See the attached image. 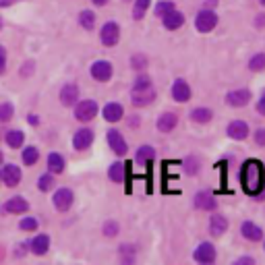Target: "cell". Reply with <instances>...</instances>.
<instances>
[{"mask_svg": "<svg viewBox=\"0 0 265 265\" xmlns=\"http://www.w3.org/2000/svg\"><path fill=\"white\" fill-rule=\"evenodd\" d=\"M239 176L247 195H259L265 187V170H263V164L257 160H247Z\"/></svg>", "mask_w": 265, "mask_h": 265, "instance_id": "1", "label": "cell"}, {"mask_svg": "<svg viewBox=\"0 0 265 265\" xmlns=\"http://www.w3.org/2000/svg\"><path fill=\"white\" fill-rule=\"evenodd\" d=\"M131 100L135 106H149L153 100H156V89L151 85H141V87L135 85V89L131 93Z\"/></svg>", "mask_w": 265, "mask_h": 265, "instance_id": "2", "label": "cell"}, {"mask_svg": "<svg viewBox=\"0 0 265 265\" xmlns=\"http://www.w3.org/2000/svg\"><path fill=\"white\" fill-rule=\"evenodd\" d=\"M216 25H218V15H216L214 10H209V8L201 10L199 15H197V19H195V27H197L201 33H209Z\"/></svg>", "mask_w": 265, "mask_h": 265, "instance_id": "3", "label": "cell"}, {"mask_svg": "<svg viewBox=\"0 0 265 265\" xmlns=\"http://www.w3.org/2000/svg\"><path fill=\"white\" fill-rule=\"evenodd\" d=\"M95 114H97V104H95V100H83L75 108V118L81 120V122H89Z\"/></svg>", "mask_w": 265, "mask_h": 265, "instance_id": "4", "label": "cell"}, {"mask_svg": "<svg viewBox=\"0 0 265 265\" xmlns=\"http://www.w3.org/2000/svg\"><path fill=\"white\" fill-rule=\"evenodd\" d=\"M100 39H102L104 46H116L118 39H120V27H118L114 21H108V23L102 27Z\"/></svg>", "mask_w": 265, "mask_h": 265, "instance_id": "5", "label": "cell"}, {"mask_svg": "<svg viewBox=\"0 0 265 265\" xmlns=\"http://www.w3.org/2000/svg\"><path fill=\"white\" fill-rule=\"evenodd\" d=\"M73 201H75V195H73L71 189H58L56 193H54V199H52L54 207H56L58 212H66V209H71Z\"/></svg>", "mask_w": 265, "mask_h": 265, "instance_id": "6", "label": "cell"}, {"mask_svg": "<svg viewBox=\"0 0 265 265\" xmlns=\"http://www.w3.org/2000/svg\"><path fill=\"white\" fill-rule=\"evenodd\" d=\"M0 178H2V183L6 187H17L21 183V170H19V166L15 164H6L2 172H0Z\"/></svg>", "mask_w": 265, "mask_h": 265, "instance_id": "7", "label": "cell"}, {"mask_svg": "<svg viewBox=\"0 0 265 265\" xmlns=\"http://www.w3.org/2000/svg\"><path fill=\"white\" fill-rule=\"evenodd\" d=\"M91 77L97 79V81H108L110 77H112V64H110L108 60H97L91 64Z\"/></svg>", "mask_w": 265, "mask_h": 265, "instance_id": "8", "label": "cell"}, {"mask_svg": "<svg viewBox=\"0 0 265 265\" xmlns=\"http://www.w3.org/2000/svg\"><path fill=\"white\" fill-rule=\"evenodd\" d=\"M195 261H199V263H214L216 261V249L214 245H209V243H201L197 249H195Z\"/></svg>", "mask_w": 265, "mask_h": 265, "instance_id": "9", "label": "cell"}, {"mask_svg": "<svg viewBox=\"0 0 265 265\" xmlns=\"http://www.w3.org/2000/svg\"><path fill=\"white\" fill-rule=\"evenodd\" d=\"M108 145L114 149V153L116 156H124L127 153V141H124V137L116 131V129H112V131H108Z\"/></svg>", "mask_w": 265, "mask_h": 265, "instance_id": "10", "label": "cell"}, {"mask_svg": "<svg viewBox=\"0 0 265 265\" xmlns=\"http://www.w3.org/2000/svg\"><path fill=\"white\" fill-rule=\"evenodd\" d=\"M91 143H93V133H91V129H79L75 133V137H73V147L79 149V151L87 149Z\"/></svg>", "mask_w": 265, "mask_h": 265, "instance_id": "11", "label": "cell"}, {"mask_svg": "<svg viewBox=\"0 0 265 265\" xmlns=\"http://www.w3.org/2000/svg\"><path fill=\"white\" fill-rule=\"evenodd\" d=\"M172 97L176 102H187L189 97H191V87H189V83L183 81V79H176L174 81V85H172Z\"/></svg>", "mask_w": 265, "mask_h": 265, "instance_id": "12", "label": "cell"}, {"mask_svg": "<svg viewBox=\"0 0 265 265\" xmlns=\"http://www.w3.org/2000/svg\"><path fill=\"white\" fill-rule=\"evenodd\" d=\"M218 201L214 199V195L212 193H207V191H201L195 195V207L197 209H203V212H209V209H216Z\"/></svg>", "mask_w": 265, "mask_h": 265, "instance_id": "13", "label": "cell"}, {"mask_svg": "<svg viewBox=\"0 0 265 265\" xmlns=\"http://www.w3.org/2000/svg\"><path fill=\"white\" fill-rule=\"evenodd\" d=\"M226 100H228V104L234 106V108L247 106L249 100H251V91H249V89H234V91H230V93L226 95Z\"/></svg>", "mask_w": 265, "mask_h": 265, "instance_id": "14", "label": "cell"}, {"mask_svg": "<svg viewBox=\"0 0 265 265\" xmlns=\"http://www.w3.org/2000/svg\"><path fill=\"white\" fill-rule=\"evenodd\" d=\"M77 97H79V87L75 85V83H66V85L62 87V91H60V102L64 106H75Z\"/></svg>", "mask_w": 265, "mask_h": 265, "instance_id": "15", "label": "cell"}, {"mask_svg": "<svg viewBox=\"0 0 265 265\" xmlns=\"http://www.w3.org/2000/svg\"><path fill=\"white\" fill-rule=\"evenodd\" d=\"M162 19H164V27H166V29H170V31L183 27V23H185V15H183V12H178L176 8L172 12H168L166 17H162Z\"/></svg>", "mask_w": 265, "mask_h": 265, "instance_id": "16", "label": "cell"}, {"mask_svg": "<svg viewBox=\"0 0 265 265\" xmlns=\"http://www.w3.org/2000/svg\"><path fill=\"white\" fill-rule=\"evenodd\" d=\"M228 135H230V139H236V141H241V139H247V135H249L247 122H243V120H234V122H230Z\"/></svg>", "mask_w": 265, "mask_h": 265, "instance_id": "17", "label": "cell"}, {"mask_svg": "<svg viewBox=\"0 0 265 265\" xmlns=\"http://www.w3.org/2000/svg\"><path fill=\"white\" fill-rule=\"evenodd\" d=\"M226 230H228V220L224 216H212V220H209V232L214 236H222Z\"/></svg>", "mask_w": 265, "mask_h": 265, "instance_id": "18", "label": "cell"}, {"mask_svg": "<svg viewBox=\"0 0 265 265\" xmlns=\"http://www.w3.org/2000/svg\"><path fill=\"white\" fill-rule=\"evenodd\" d=\"M176 124H178V116L172 114V112H166V114H162L160 120H158V131L170 133V131H174Z\"/></svg>", "mask_w": 265, "mask_h": 265, "instance_id": "19", "label": "cell"}, {"mask_svg": "<svg viewBox=\"0 0 265 265\" xmlns=\"http://www.w3.org/2000/svg\"><path fill=\"white\" fill-rule=\"evenodd\" d=\"M4 209L8 214H25L27 209H29V203H27L23 197H12V199L6 201Z\"/></svg>", "mask_w": 265, "mask_h": 265, "instance_id": "20", "label": "cell"}, {"mask_svg": "<svg viewBox=\"0 0 265 265\" xmlns=\"http://www.w3.org/2000/svg\"><path fill=\"white\" fill-rule=\"evenodd\" d=\"M29 247H31V251H33L35 255H46L48 249H50V239H48L46 234H37L35 239L31 241Z\"/></svg>", "mask_w": 265, "mask_h": 265, "instance_id": "21", "label": "cell"}, {"mask_svg": "<svg viewBox=\"0 0 265 265\" xmlns=\"http://www.w3.org/2000/svg\"><path fill=\"white\" fill-rule=\"evenodd\" d=\"M122 114H124V110H122V106L116 104V102L106 104V108H104V118H106L108 122H118V120L122 118Z\"/></svg>", "mask_w": 265, "mask_h": 265, "instance_id": "22", "label": "cell"}, {"mask_svg": "<svg viewBox=\"0 0 265 265\" xmlns=\"http://www.w3.org/2000/svg\"><path fill=\"white\" fill-rule=\"evenodd\" d=\"M127 172H129L127 164H122V162H114L112 166H110L108 176L112 178L114 183H124V178H127Z\"/></svg>", "mask_w": 265, "mask_h": 265, "instance_id": "23", "label": "cell"}, {"mask_svg": "<svg viewBox=\"0 0 265 265\" xmlns=\"http://www.w3.org/2000/svg\"><path fill=\"white\" fill-rule=\"evenodd\" d=\"M241 232H243V236H245L247 241H253V243H257L261 236H263L261 228H259L257 224H253V222H245L243 228H241Z\"/></svg>", "mask_w": 265, "mask_h": 265, "instance_id": "24", "label": "cell"}, {"mask_svg": "<svg viewBox=\"0 0 265 265\" xmlns=\"http://www.w3.org/2000/svg\"><path fill=\"white\" fill-rule=\"evenodd\" d=\"M48 170L52 174H60L64 170V158L60 153H50L48 156Z\"/></svg>", "mask_w": 265, "mask_h": 265, "instance_id": "25", "label": "cell"}, {"mask_svg": "<svg viewBox=\"0 0 265 265\" xmlns=\"http://www.w3.org/2000/svg\"><path fill=\"white\" fill-rule=\"evenodd\" d=\"M21 158H23L25 166H33V164H35V162L39 160V151H37V147L29 145V147H25V149H23V153H21Z\"/></svg>", "mask_w": 265, "mask_h": 265, "instance_id": "26", "label": "cell"}, {"mask_svg": "<svg viewBox=\"0 0 265 265\" xmlns=\"http://www.w3.org/2000/svg\"><path fill=\"white\" fill-rule=\"evenodd\" d=\"M191 118L195 120V122H209L212 120V110L209 108H195L193 112H191Z\"/></svg>", "mask_w": 265, "mask_h": 265, "instance_id": "27", "label": "cell"}, {"mask_svg": "<svg viewBox=\"0 0 265 265\" xmlns=\"http://www.w3.org/2000/svg\"><path fill=\"white\" fill-rule=\"evenodd\" d=\"M4 141H6L10 147H15V149H17V147L23 145V133L17 131V129H15V131H8V133L4 135Z\"/></svg>", "mask_w": 265, "mask_h": 265, "instance_id": "28", "label": "cell"}, {"mask_svg": "<svg viewBox=\"0 0 265 265\" xmlns=\"http://www.w3.org/2000/svg\"><path fill=\"white\" fill-rule=\"evenodd\" d=\"M79 23H81L83 29H93V25H95V15H93L91 10H81Z\"/></svg>", "mask_w": 265, "mask_h": 265, "instance_id": "29", "label": "cell"}, {"mask_svg": "<svg viewBox=\"0 0 265 265\" xmlns=\"http://www.w3.org/2000/svg\"><path fill=\"white\" fill-rule=\"evenodd\" d=\"M153 158H156V151H153V147H149V145L139 147V151H137V160L139 162H151Z\"/></svg>", "mask_w": 265, "mask_h": 265, "instance_id": "30", "label": "cell"}, {"mask_svg": "<svg viewBox=\"0 0 265 265\" xmlns=\"http://www.w3.org/2000/svg\"><path fill=\"white\" fill-rule=\"evenodd\" d=\"M149 8V0H137L135 6H133V19H141L145 15V10Z\"/></svg>", "mask_w": 265, "mask_h": 265, "instance_id": "31", "label": "cell"}, {"mask_svg": "<svg viewBox=\"0 0 265 265\" xmlns=\"http://www.w3.org/2000/svg\"><path fill=\"white\" fill-rule=\"evenodd\" d=\"M249 68H251V71H263V68H265V54L263 52L255 54V56L251 58V62H249Z\"/></svg>", "mask_w": 265, "mask_h": 265, "instance_id": "32", "label": "cell"}, {"mask_svg": "<svg viewBox=\"0 0 265 265\" xmlns=\"http://www.w3.org/2000/svg\"><path fill=\"white\" fill-rule=\"evenodd\" d=\"M172 10H174V2H170V0H164V2H158V6H156V17H166Z\"/></svg>", "mask_w": 265, "mask_h": 265, "instance_id": "33", "label": "cell"}, {"mask_svg": "<svg viewBox=\"0 0 265 265\" xmlns=\"http://www.w3.org/2000/svg\"><path fill=\"white\" fill-rule=\"evenodd\" d=\"M54 187V176L52 174H44L37 178V189L39 191H50Z\"/></svg>", "mask_w": 265, "mask_h": 265, "instance_id": "34", "label": "cell"}, {"mask_svg": "<svg viewBox=\"0 0 265 265\" xmlns=\"http://www.w3.org/2000/svg\"><path fill=\"white\" fill-rule=\"evenodd\" d=\"M12 112H15V108H12V104L4 102V104H0V122H6L12 118Z\"/></svg>", "mask_w": 265, "mask_h": 265, "instance_id": "35", "label": "cell"}, {"mask_svg": "<svg viewBox=\"0 0 265 265\" xmlns=\"http://www.w3.org/2000/svg\"><path fill=\"white\" fill-rule=\"evenodd\" d=\"M19 226H21V230H25V232H33V230H37V220H35V218H23V220L19 222Z\"/></svg>", "mask_w": 265, "mask_h": 265, "instance_id": "36", "label": "cell"}, {"mask_svg": "<svg viewBox=\"0 0 265 265\" xmlns=\"http://www.w3.org/2000/svg\"><path fill=\"white\" fill-rule=\"evenodd\" d=\"M116 232H118V226L114 224V222H110V224L104 226V234L106 236H116Z\"/></svg>", "mask_w": 265, "mask_h": 265, "instance_id": "37", "label": "cell"}, {"mask_svg": "<svg viewBox=\"0 0 265 265\" xmlns=\"http://www.w3.org/2000/svg\"><path fill=\"white\" fill-rule=\"evenodd\" d=\"M4 68H6V50L4 46H0V75L4 73Z\"/></svg>", "mask_w": 265, "mask_h": 265, "instance_id": "38", "label": "cell"}, {"mask_svg": "<svg viewBox=\"0 0 265 265\" xmlns=\"http://www.w3.org/2000/svg\"><path fill=\"white\" fill-rule=\"evenodd\" d=\"M255 143L257 145H265V129H257L255 131Z\"/></svg>", "mask_w": 265, "mask_h": 265, "instance_id": "39", "label": "cell"}, {"mask_svg": "<svg viewBox=\"0 0 265 265\" xmlns=\"http://www.w3.org/2000/svg\"><path fill=\"white\" fill-rule=\"evenodd\" d=\"M145 66V56H135L133 58V68H143Z\"/></svg>", "mask_w": 265, "mask_h": 265, "instance_id": "40", "label": "cell"}, {"mask_svg": "<svg viewBox=\"0 0 265 265\" xmlns=\"http://www.w3.org/2000/svg\"><path fill=\"white\" fill-rule=\"evenodd\" d=\"M257 112L265 116V95H263V97H261V100L257 102Z\"/></svg>", "mask_w": 265, "mask_h": 265, "instance_id": "41", "label": "cell"}, {"mask_svg": "<svg viewBox=\"0 0 265 265\" xmlns=\"http://www.w3.org/2000/svg\"><path fill=\"white\" fill-rule=\"evenodd\" d=\"M135 83H137V87H141V85H151V81H149L147 77H139Z\"/></svg>", "mask_w": 265, "mask_h": 265, "instance_id": "42", "label": "cell"}, {"mask_svg": "<svg viewBox=\"0 0 265 265\" xmlns=\"http://www.w3.org/2000/svg\"><path fill=\"white\" fill-rule=\"evenodd\" d=\"M236 263H253V259H251V257H243V259H239V261H236Z\"/></svg>", "mask_w": 265, "mask_h": 265, "instance_id": "43", "label": "cell"}, {"mask_svg": "<svg viewBox=\"0 0 265 265\" xmlns=\"http://www.w3.org/2000/svg\"><path fill=\"white\" fill-rule=\"evenodd\" d=\"M257 25L261 27V25H265V15H259V19H257Z\"/></svg>", "mask_w": 265, "mask_h": 265, "instance_id": "44", "label": "cell"}, {"mask_svg": "<svg viewBox=\"0 0 265 265\" xmlns=\"http://www.w3.org/2000/svg\"><path fill=\"white\" fill-rule=\"evenodd\" d=\"M108 2V0H93V4H97V6H104Z\"/></svg>", "mask_w": 265, "mask_h": 265, "instance_id": "45", "label": "cell"}, {"mask_svg": "<svg viewBox=\"0 0 265 265\" xmlns=\"http://www.w3.org/2000/svg\"><path fill=\"white\" fill-rule=\"evenodd\" d=\"M8 2H15V0H0V6H2V4H8Z\"/></svg>", "mask_w": 265, "mask_h": 265, "instance_id": "46", "label": "cell"}, {"mask_svg": "<svg viewBox=\"0 0 265 265\" xmlns=\"http://www.w3.org/2000/svg\"><path fill=\"white\" fill-rule=\"evenodd\" d=\"M207 2H209V4H216V2H218V0H205V4H207Z\"/></svg>", "mask_w": 265, "mask_h": 265, "instance_id": "47", "label": "cell"}, {"mask_svg": "<svg viewBox=\"0 0 265 265\" xmlns=\"http://www.w3.org/2000/svg\"><path fill=\"white\" fill-rule=\"evenodd\" d=\"M259 2H261V4H265V0H259Z\"/></svg>", "mask_w": 265, "mask_h": 265, "instance_id": "48", "label": "cell"}, {"mask_svg": "<svg viewBox=\"0 0 265 265\" xmlns=\"http://www.w3.org/2000/svg\"><path fill=\"white\" fill-rule=\"evenodd\" d=\"M0 162H2V153H0Z\"/></svg>", "mask_w": 265, "mask_h": 265, "instance_id": "49", "label": "cell"}]
</instances>
